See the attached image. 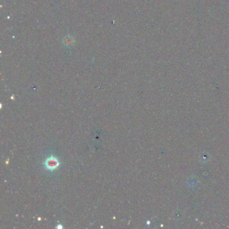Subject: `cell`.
Returning <instances> with one entry per match:
<instances>
[{"instance_id": "cell-1", "label": "cell", "mask_w": 229, "mask_h": 229, "mask_svg": "<svg viewBox=\"0 0 229 229\" xmlns=\"http://www.w3.org/2000/svg\"><path fill=\"white\" fill-rule=\"evenodd\" d=\"M58 165H59V163H58L57 159L54 158L53 157L47 159L46 161H45V167L48 169H54Z\"/></svg>"}]
</instances>
